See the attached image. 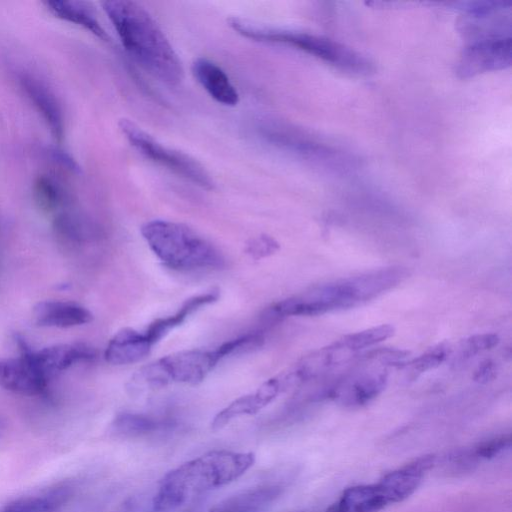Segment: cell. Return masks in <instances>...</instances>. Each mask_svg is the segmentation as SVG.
Masks as SVG:
<instances>
[{
    "instance_id": "4fadbf2b",
    "label": "cell",
    "mask_w": 512,
    "mask_h": 512,
    "mask_svg": "<svg viewBox=\"0 0 512 512\" xmlns=\"http://www.w3.org/2000/svg\"><path fill=\"white\" fill-rule=\"evenodd\" d=\"M511 62L510 37L485 38L470 45L464 51L459 73L471 76L487 70L503 68Z\"/></svg>"
},
{
    "instance_id": "7a4b0ae2",
    "label": "cell",
    "mask_w": 512,
    "mask_h": 512,
    "mask_svg": "<svg viewBox=\"0 0 512 512\" xmlns=\"http://www.w3.org/2000/svg\"><path fill=\"white\" fill-rule=\"evenodd\" d=\"M102 7L125 50L144 70L169 85L182 81L184 70L177 53L144 7L129 0L104 1Z\"/></svg>"
},
{
    "instance_id": "e0dca14e",
    "label": "cell",
    "mask_w": 512,
    "mask_h": 512,
    "mask_svg": "<svg viewBox=\"0 0 512 512\" xmlns=\"http://www.w3.org/2000/svg\"><path fill=\"white\" fill-rule=\"evenodd\" d=\"M152 347L143 332L123 328L109 340L104 357L113 365L133 364L146 358Z\"/></svg>"
},
{
    "instance_id": "9c48e42d",
    "label": "cell",
    "mask_w": 512,
    "mask_h": 512,
    "mask_svg": "<svg viewBox=\"0 0 512 512\" xmlns=\"http://www.w3.org/2000/svg\"><path fill=\"white\" fill-rule=\"evenodd\" d=\"M119 128L129 144L145 158L203 189L214 188L211 175L193 157L163 145L129 119H121Z\"/></svg>"
},
{
    "instance_id": "44dd1931",
    "label": "cell",
    "mask_w": 512,
    "mask_h": 512,
    "mask_svg": "<svg viewBox=\"0 0 512 512\" xmlns=\"http://www.w3.org/2000/svg\"><path fill=\"white\" fill-rule=\"evenodd\" d=\"M278 485H261L230 496L209 512H259L272 503L281 493Z\"/></svg>"
},
{
    "instance_id": "7402d4cb",
    "label": "cell",
    "mask_w": 512,
    "mask_h": 512,
    "mask_svg": "<svg viewBox=\"0 0 512 512\" xmlns=\"http://www.w3.org/2000/svg\"><path fill=\"white\" fill-rule=\"evenodd\" d=\"M45 5L55 17L79 25L104 41L109 40L106 31L88 3L52 0L46 1Z\"/></svg>"
},
{
    "instance_id": "6da1fadb",
    "label": "cell",
    "mask_w": 512,
    "mask_h": 512,
    "mask_svg": "<svg viewBox=\"0 0 512 512\" xmlns=\"http://www.w3.org/2000/svg\"><path fill=\"white\" fill-rule=\"evenodd\" d=\"M406 268L390 266L310 287L273 304L269 318L319 316L361 306L403 282Z\"/></svg>"
},
{
    "instance_id": "277c9868",
    "label": "cell",
    "mask_w": 512,
    "mask_h": 512,
    "mask_svg": "<svg viewBox=\"0 0 512 512\" xmlns=\"http://www.w3.org/2000/svg\"><path fill=\"white\" fill-rule=\"evenodd\" d=\"M141 234L157 258L171 269L214 270L225 266L220 250L185 224L151 220L143 224Z\"/></svg>"
},
{
    "instance_id": "f546056e",
    "label": "cell",
    "mask_w": 512,
    "mask_h": 512,
    "mask_svg": "<svg viewBox=\"0 0 512 512\" xmlns=\"http://www.w3.org/2000/svg\"><path fill=\"white\" fill-rule=\"evenodd\" d=\"M496 372L495 363L491 360H485L478 366L474 378L480 383H487L495 378Z\"/></svg>"
},
{
    "instance_id": "5bb4252c",
    "label": "cell",
    "mask_w": 512,
    "mask_h": 512,
    "mask_svg": "<svg viewBox=\"0 0 512 512\" xmlns=\"http://www.w3.org/2000/svg\"><path fill=\"white\" fill-rule=\"evenodd\" d=\"M31 357L42 375L49 377L80 361H89L95 352L82 344H58L39 351L31 350Z\"/></svg>"
},
{
    "instance_id": "ffe728a7",
    "label": "cell",
    "mask_w": 512,
    "mask_h": 512,
    "mask_svg": "<svg viewBox=\"0 0 512 512\" xmlns=\"http://www.w3.org/2000/svg\"><path fill=\"white\" fill-rule=\"evenodd\" d=\"M388 505L376 483L363 484L345 489L326 512H379Z\"/></svg>"
},
{
    "instance_id": "ba28073f",
    "label": "cell",
    "mask_w": 512,
    "mask_h": 512,
    "mask_svg": "<svg viewBox=\"0 0 512 512\" xmlns=\"http://www.w3.org/2000/svg\"><path fill=\"white\" fill-rule=\"evenodd\" d=\"M227 22L238 34L255 41L287 44L348 71L361 73L370 69L366 59L329 39L271 28L239 17H230Z\"/></svg>"
},
{
    "instance_id": "2e32d148",
    "label": "cell",
    "mask_w": 512,
    "mask_h": 512,
    "mask_svg": "<svg viewBox=\"0 0 512 512\" xmlns=\"http://www.w3.org/2000/svg\"><path fill=\"white\" fill-rule=\"evenodd\" d=\"M33 319L39 326L68 328L91 322L93 314L74 302L42 301L34 307Z\"/></svg>"
},
{
    "instance_id": "9a60e30c",
    "label": "cell",
    "mask_w": 512,
    "mask_h": 512,
    "mask_svg": "<svg viewBox=\"0 0 512 512\" xmlns=\"http://www.w3.org/2000/svg\"><path fill=\"white\" fill-rule=\"evenodd\" d=\"M192 74L202 88L218 103L235 106L239 94L224 70L206 58H197L192 63Z\"/></svg>"
},
{
    "instance_id": "d6986e66",
    "label": "cell",
    "mask_w": 512,
    "mask_h": 512,
    "mask_svg": "<svg viewBox=\"0 0 512 512\" xmlns=\"http://www.w3.org/2000/svg\"><path fill=\"white\" fill-rule=\"evenodd\" d=\"M21 86L37 110L41 113L54 138L61 141L63 137V118L60 106L52 92L37 79L23 75Z\"/></svg>"
},
{
    "instance_id": "3957f363",
    "label": "cell",
    "mask_w": 512,
    "mask_h": 512,
    "mask_svg": "<svg viewBox=\"0 0 512 512\" xmlns=\"http://www.w3.org/2000/svg\"><path fill=\"white\" fill-rule=\"evenodd\" d=\"M255 463L252 452L212 450L169 471L153 499L156 511L175 509L207 491L227 485Z\"/></svg>"
},
{
    "instance_id": "7c38bea8",
    "label": "cell",
    "mask_w": 512,
    "mask_h": 512,
    "mask_svg": "<svg viewBox=\"0 0 512 512\" xmlns=\"http://www.w3.org/2000/svg\"><path fill=\"white\" fill-rule=\"evenodd\" d=\"M286 390L280 373L260 385L255 391L240 396L220 410L211 422L213 430H219L234 419L255 415L273 402Z\"/></svg>"
},
{
    "instance_id": "603a6c76",
    "label": "cell",
    "mask_w": 512,
    "mask_h": 512,
    "mask_svg": "<svg viewBox=\"0 0 512 512\" xmlns=\"http://www.w3.org/2000/svg\"><path fill=\"white\" fill-rule=\"evenodd\" d=\"M69 495V487L56 486L39 494L14 500L1 512H57L68 500Z\"/></svg>"
},
{
    "instance_id": "30bf717a",
    "label": "cell",
    "mask_w": 512,
    "mask_h": 512,
    "mask_svg": "<svg viewBox=\"0 0 512 512\" xmlns=\"http://www.w3.org/2000/svg\"><path fill=\"white\" fill-rule=\"evenodd\" d=\"M18 345L19 357L0 359V387L28 396L43 394L48 380L34 364L27 343L18 339Z\"/></svg>"
},
{
    "instance_id": "4316f807",
    "label": "cell",
    "mask_w": 512,
    "mask_h": 512,
    "mask_svg": "<svg viewBox=\"0 0 512 512\" xmlns=\"http://www.w3.org/2000/svg\"><path fill=\"white\" fill-rule=\"evenodd\" d=\"M279 250L278 242L269 235H258L246 244L245 251L253 259L269 257Z\"/></svg>"
},
{
    "instance_id": "83f0119b",
    "label": "cell",
    "mask_w": 512,
    "mask_h": 512,
    "mask_svg": "<svg viewBox=\"0 0 512 512\" xmlns=\"http://www.w3.org/2000/svg\"><path fill=\"white\" fill-rule=\"evenodd\" d=\"M499 343V338L494 333L477 334L467 338L462 345V356L472 357L483 351L495 347Z\"/></svg>"
},
{
    "instance_id": "f1b7e54d",
    "label": "cell",
    "mask_w": 512,
    "mask_h": 512,
    "mask_svg": "<svg viewBox=\"0 0 512 512\" xmlns=\"http://www.w3.org/2000/svg\"><path fill=\"white\" fill-rule=\"evenodd\" d=\"M511 446L510 434L500 435L483 442L475 447L476 456L483 459H491Z\"/></svg>"
},
{
    "instance_id": "484cf974",
    "label": "cell",
    "mask_w": 512,
    "mask_h": 512,
    "mask_svg": "<svg viewBox=\"0 0 512 512\" xmlns=\"http://www.w3.org/2000/svg\"><path fill=\"white\" fill-rule=\"evenodd\" d=\"M34 198L44 211L56 209L61 202V192L56 183L46 176H40L34 183Z\"/></svg>"
},
{
    "instance_id": "52a82bcc",
    "label": "cell",
    "mask_w": 512,
    "mask_h": 512,
    "mask_svg": "<svg viewBox=\"0 0 512 512\" xmlns=\"http://www.w3.org/2000/svg\"><path fill=\"white\" fill-rule=\"evenodd\" d=\"M394 332L392 325L381 324L347 334L303 356L284 372L292 388L320 380L337 368L350 364L366 349L390 338Z\"/></svg>"
},
{
    "instance_id": "8992f818",
    "label": "cell",
    "mask_w": 512,
    "mask_h": 512,
    "mask_svg": "<svg viewBox=\"0 0 512 512\" xmlns=\"http://www.w3.org/2000/svg\"><path fill=\"white\" fill-rule=\"evenodd\" d=\"M408 352L394 348H377L363 352L329 387L317 393L345 407H361L385 389L389 368L402 367Z\"/></svg>"
},
{
    "instance_id": "d4e9b609",
    "label": "cell",
    "mask_w": 512,
    "mask_h": 512,
    "mask_svg": "<svg viewBox=\"0 0 512 512\" xmlns=\"http://www.w3.org/2000/svg\"><path fill=\"white\" fill-rule=\"evenodd\" d=\"M450 347L446 343L438 344L411 361L405 362L406 367L412 378H415L427 371L440 366L449 356Z\"/></svg>"
},
{
    "instance_id": "ac0fdd59",
    "label": "cell",
    "mask_w": 512,
    "mask_h": 512,
    "mask_svg": "<svg viewBox=\"0 0 512 512\" xmlns=\"http://www.w3.org/2000/svg\"><path fill=\"white\" fill-rule=\"evenodd\" d=\"M219 298V291L212 289L188 298L173 314L161 317L149 324L143 332L147 340L154 346L171 330L180 326L186 319L200 308L212 304Z\"/></svg>"
},
{
    "instance_id": "8fae6325",
    "label": "cell",
    "mask_w": 512,
    "mask_h": 512,
    "mask_svg": "<svg viewBox=\"0 0 512 512\" xmlns=\"http://www.w3.org/2000/svg\"><path fill=\"white\" fill-rule=\"evenodd\" d=\"M434 463V455L420 456L402 467L386 473L376 485L388 504L402 502L417 490Z\"/></svg>"
},
{
    "instance_id": "cb8c5ba5",
    "label": "cell",
    "mask_w": 512,
    "mask_h": 512,
    "mask_svg": "<svg viewBox=\"0 0 512 512\" xmlns=\"http://www.w3.org/2000/svg\"><path fill=\"white\" fill-rule=\"evenodd\" d=\"M172 422L168 419L135 412L119 413L113 423V429L126 436H143L168 428Z\"/></svg>"
},
{
    "instance_id": "5b68a950",
    "label": "cell",
    "mask_w": 512,
    "mask_h": 512,
    "mask_svg": "<svg viewBox=\"0 0 512 512\" xmlns=\"http://www.w3.org/2000/svg\"><path fill=\"white\" fill-rule=\"evenodd\" d=\"M249 333L226 341L215 349H193L163 356L143 367L133 376L139 388H161L172 383L196 385L202 382L225 357L251 348Z\"/></svg>"
}]
</instances>
